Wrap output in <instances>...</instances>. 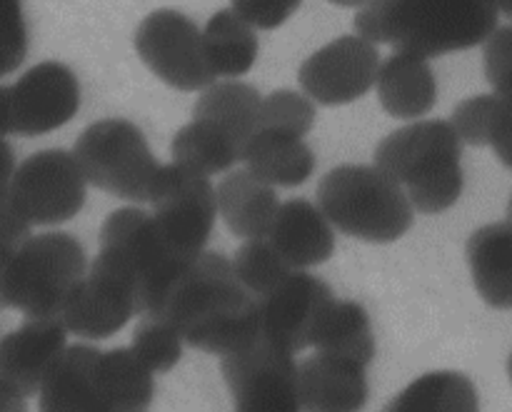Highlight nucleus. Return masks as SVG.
Returning a JSON list of instances; mask_svg holds the SVG:
<instances>
[{"label":"nucleus","mask_w":512,"mask_h":412,"mask_svg":"<svg viewBox=\"0 0 512 412\" xmlns=\"http://www.w3.org/2000/svg\"><path fill=\"white\" fill-rule=\"evenodd\" d=\"M505 223H508V228L512 230V195H510V200H508V220H505Z\"/></svg>","instance_id":"obj_44"},{"label":"nucleus","mask_w":512,"mask_h":412,"mask_svg":"<svg viewBox=\"0 0 512 412\" xmlns=\"http://www.w3.org/2000/svg\"><path fill=\"white\" fill-rule=\"evenodd\" d=\"M205 60L210 70L223 78H240L250 73L258 60L260 40L253 25L245 23L233 10H218L200 30Z\"/></svg>","instance_id":"obj_26"},{"label":"nucleus","mask_w":512,"mask_h":412,"mask_svg":"<svg viewBox=\"0 0 512 412\" xmlns=\"http://www.w3.org/2000/svg\"><path fill=\"white\" fill-rule=\"evenodd\" d=\"M98 255L133 285L138 295V318L158 313L168 290L190 265L175 258L153 215L143 208H120L105 218Z\"/></svg>","instance_id":"obj_7"},{"label":"nucleus","mask_w":512,"mask_h":412,"mask_svg":"<svg viewBox=\"0 0 512 412\" xmlns=\"http://www.w3.org/2000/svg\"><path fill=\"white\" fill-rule=\"evenodd\" d=\"M153 315L173 325L185 345L218 358L260 340L258 298L243 288L225 255L208 250L178 275Z\"/></svg>","instance_id":"obj_1"},{"label":"nucleus","mask_w":512,"mask_h":412,"mask_svg":"<svg viewBox=\"0 0 512 412\" xmlns=\"http://www.w3.org/2000/svg\"><path fill=\"white\" fill-rule=\"evenodd\" d=\"M313 348L318 353L350 358L368 368L375 360V333L368 310L355 300H330Z\"/></svg>","instance_id":"obj_27"},{"label":"nucleus","mask_w":512,"mask_h":412,"mask_svg":"<svg viewBox=\"0 0 512 412\" xmlns=\"http://www.w3.org/2000/svg\"><path fill=\"white\" fill-rule=\"evenodd\" d=\"M170 153H173L175 165L205 175V178L225 173L243 158V148L235 143L233 135L208 120L195 118L175 133Z\"/></svg>","instance_id":"obj_28"},{"label":"nucleus","mask_w":512,"mask_h":412,"mask_svg":"<svg viewBox=\"0 0 512 412\" xmlns=\"http://www.w3.org/2000/svg\"><path fill=\"white\" fill-rule=\"evenodd\" d=\"M333 5H340V8H363L370 0H330Z\"/></svg>","instance_id":"obj_43"},{"label":"nucleus","mask_w":512,"mask_h":412,"mask_svg":"<svg viewBox=\"0 0 512 412\" xmlns=\"http://www.w3.org/2000/svg\"><path fill=\"white\" fill-rule=\"evenodd\" d=\"M333 298V288L323 278L293 270L283 283L258 298L260 340L290 355L313 348L320 320Z\"/></svg>","instance_id":"obj_13"},{"label":"nucleus","mask_w":512,"mask_h":412,"mask_svg":"<svg viewBox=\"0 0 512 412\" xmlns=\"http://www.w3.org/2000/svg\"><path fill=\"white\" fill-rule=\"evenodd\" d=\"M380 50L360 35H340L315 50L298 70V83L320 105H348L375 85Z\"/></svg>","instance_id":"obj_15"},{"label":"nucleus","mask_w":512,"mask_h":412,"mask_svg":"<svg viewBox=\"0 0 512 412\" xmlns=\"http://www.w3.org/2000/svg\"><path fill=\"white\" fill-rule=\"evenodd\" d=\"M488 148H493V153L498 155L500 163L508 170H512V93L498 95Z\"/></svg>","instance_id":"obj_38"},{"label":"nucleus","mask_w":512,"mask_h":412,"mask_svg":"<svg viewBox=\"0 0 512 412\" xmlns=\"http://www.w3.org/2000/svg\"><path fill=\"white\" fill-rule=\"evenodd\" d=\"M315 125V105L298 90H275L265 95L258 113V130L305 138Z\"/></svg>","instance_id":"obj_32"},{"label":"nucleus","mask_w":512,"mask_h":412,"mask_svg":"<svg viewBox=\"0 0 512 412\" xmlns=\"http://www.w3.org/2000/svg\"><path fill=\"white\" fill-rule=\"evenodd\" d=\"M85 180L125 203H150L163 163H158L143 130L125 118L88 125L73 150Z\"/></svg>","instance_id":"obj_6"},{"label":"nucleus","mask_w":512,"mask_h":412,"mask_svg":"<svg viewBox=\"0 0 512 412\" xmlns=\"http://www.w3.org/2000/svg\"><path fill=\"white\" fill-rule=\"evenodd\" d=\"M110 412H148L155 398V373L130 348L103 350L100 355Z\"/></svg>","instance_id":"obj_29"},{"label":"nucleus","mask_w":512,"mask_h":412,"mask_svg":"<svg viewBox=\"0 0 512 412\" xmlns=\"http://www.w3.org/2000/svg\"><path fill=\"white\" fill-rule=\"evenodd\" d=\"M508 378H510V385H512V353L508 355Z\"/></svg>","instance_id":"obj_45"},{"label":"nucleus","mask_w":512,"mask_h":412,"mask_svg":"<svg viewBox=\"0 0 512 412\" xmlns=\"http://www.w3.org/2000/svg\"><path fill=\"white\" fill-rule=\"evenodd\" d=\"M495 8L500 10V15H505V18L512 20V0H493Z\"/></svg>","instance_id":"obj_42"},{"label":"nucleus","mask_w":512,"mask_h":412,"mask_svg":"<svg viewBox=\"0 0 512 412\" xmlns=\"http://www.w3.org/2000/svg\"><path fill=\"white\" fill-rule=\"evenodd\" d=\"M318 208L340 233L363 243H395L413 225L403 185L375 165H338L318 183Z\"/></svg>","instance_id":"obj_4"},{"label":"nucleus","mask_w":512,"mask_h":412,"mask_svg":"<svg viewBox=\"0 0 512 412\" xmlns=\"http://www.w3.org/2000/svg\"><path fill=\"white\" fill-rule=\"evenodd\" d=\"M28 43L23 0H0V78L23 65Z\"/></svg>","instance_id":"obj_34"},{"label":"nucleus","mask_w":512,"mask_h":412,"mask_svg":"<svg viewBox=\"0 0 512 412\" xmlns=\"http://www.w3.org/2000/svg\"><path fill=\"white\" fill-rule=\"evenodd\" d=\"M85 270L88 255L75 235L63 230L30 235L5 270L8 310L23 318H58Z\"/></svg>","instance_id":"obj_5"},{"label":"nucleus","mask_w":512,"mask_h":412,"mask_svg":"<svg viewBox=\"0 0 512 412\" xmlns=\"http://www.w3.org/2000/svg\"><path fill=\"white\" fill-rule=\"evenodd\" d=\"M88 198V180L68 150H40L15 165L8 203L30 225H60L73 220Z\"/></svg>","instance_id":"obj_8"},{"label":"nucleus","mask_w":512,"mask_h":412,"mask_svg":"<svg viewBox=\"0 0 512 412\" xmlns=\"http://www.w3.org/2000/svg\"><path fill=\"white\" fill-rule=\"evenodd\" d=\"M0 412H28V398L0 380Z\"/></svg>","instance_id":"obj_40"},{"label":"nucleus","mask_w":512,"mask_h":412,"mask_svg":"<svg viewBox=\"0 0 512 412\" xmlns=\"http://www.w3.org/2000/svg\"><path fill=\"white\" fill-rule=\"evenodd\" d=\"M233 412H303L298 398L295 355L258 340L220 358Z\"/></svg>","instance_id":"obj_11"},{"label":"nucleus","mask_w":512,"mask_h":412,"mask_svg":"<svg viewBox=\"0 0 512 412\" xmlns=\"http://www.w3.org/2000/svg\"><path fill=\"white\" fill-rule=\"evenodd\" d=\"M470 275L480 300L495 310H512V230L490 223L475 230L465 245Z\"/></svg>","instance_id":"obj_22"},{"label":"nucleus","mask_w":512,"mask_h":412,"mask_svg":"<svg viewBox=\"0 0 512 412\" xmlns=\"http://www.w3.org/2000/svg\"><path fill=\"white\" fill-rule=\"evenodd\" d=\"M65 348L68 330L60 318H25L0 340V380L23 398H35Z\"/></svg>","instance_id":"obj_16"},{"label":"nucleus","mask_w":512,"mask_h":412,"mask_svg":"<svg viewBox=\"0 0 512 412\" xmlns=\"http://www.w3.org/2000/svg\"><path fill=\"white\" fill-rule=\"evenodd\" d=\"M133 43L150 73L170 88L195 93L218 78L205 60L200 28L180 10L160 8L145 15L135 28Z\"/></svg>","instance_id":"obj_10"},{"label":"nucleus","mask_w":512,"mask_h":412,"mask_svg":"<svg viewBox=\"0 0 512 412\" xmlns=\"http://www.w3.org/2000/svg\"><path fill=\"white\" fill-rule=\"evenodd\" d=\"M130 350L135 358L153 373H170L183 358L185 343L170 323H165L158 315H140V323L135 325Z\"/></svg>","instance_id":"obj_31"},{"label":"nucleus","mask_w":512,"mask_h":412,"mask_svg":"<svg viewBox=\"0 0 512 412\" xmlns=\"http://www.w3.org/2000/svg\"><path fill=\"white\" fill-rule=\"evenodd\" d=\"M15 173V155L13 148L5 138H0V200L8 198V185Z\"/></svg>","instance_id":"obj_39"},{"label":"nucleus","mask_w":512,"mask_h":412,"mask_svg":"<svg viewBox=\"0 0 512 412\" xmlns=\"http://www.w3.org/2000/svg\"><path fill=\"white\" fill-rule=\"evenodd\" d=\"M80 83L58 60H43L8 85L10 133L23 138L53 133L78 115Z\"/></svg>","instance_id":"obj_14"},{"label":"nucleus","mask_w":512,"mask_h":412,"mask_svg":"<svg viewBox=\"0 0 512 412\" xmlns=\"http://www.w3.org/2000/svg\"><path fill=\"white\" fill-rule=\"evenodd\" d=\"M268 243L293 270L323 265L335 253V233L323 210L305 198L280 203L268 230Z\"/></svg>","instance_id":"obj_19"},{"label":"nucleus","mask_w":512,"mask_h":412,"mask_svg":"<svg viewBox=\"0 0 512 412\" xmlns=\"http://www.w3.org/2000/svg\"><path fill=\"white\" fill-rule=\"evenodd\" d=\"M375 88L385 113L398 120L423 118L438 103V80L430 63L405 50H395L380 63Z\"/></svg>","instance_id":"obj_20"},{"label":"nucleus","mask_w":512,"mask_h":412,"mask_svg":"<svg viewBox=\"0 0 512 412\" xmlns=\"http://www.w3.org/2000/svg\"><path fill=\"white\" fill-rule=\"evenodd\" d=\"M495 105H498V95L495 93L473 95V98H465L455 105L453 115H450V125L458 133L460 143H468L473 148H488Z\"/></svg>","instance_id":"obj_33"},{"label":"nucleus","mask_w":512,"mask_h":412,"mask_svg":"<svg viewBox=\"0 0 512 412\" xmlns=\"http://www.w3.org/2000/svg\"><path fill=\"white\" fill-rule=\"evenodd\" d=\"M150 205L160 235L180 263H193L205 253L218 218V200L210 178L175 163L163 165Z\"/></svg>","instance_id":"obj_9"},{"label":"nucleus","mask_w":512,"mask_h":412,"mask_svg":"<svg viewBox=\"0 0 512 412\" xmlns=\"http://www.w3.org/2000/svg\"><path fill=\"white\" fill-rule=\"evenodd\" d=\"M483 70L495 95L512 93V25H498L485 40Z\"/></svg>","instance_id":"obj_35"},{"label":"nucleus","mask_w":512,"mask_h":412,"mask_svg":"<svg viewBox=\"0 0 512 412\" xmlns=\"http://www.w3.org/2000/svg\"><path fill=\"white\" fill-rule=\"evenodd\" d=\"M10 133V123H8V88L0 85V138Z\"/></svg>","instance_id":"obj_41"},{"label":"nucleus","mask_w":512,"mask_h":412,"mask_svg":"<svg viewBox=\"0 0 512 412\" xmlns=\"http://www.w3.org/2000/svg\"><path fill=\"white\" fill-rule=\"evenodd\" d=\"M373 158L375 168L403 185L418 213H445L463 195V143L450 120L405 125L380 140Z\"/></svg>","instance_id":"obj_3"},{"label":"nucleus","mask_w":512,"mask_h":412,"mask_svg":"<svg viewBox=\"0 0 512 412\" xmlns=\"http://www.w3.org/2000/svg\"><path fill=\"white\" fill-rule=\"evenodd\" d=\"M383 412H480V393L458 370H433L415 378Z\"/></svg>","instance_id":"obj_25"},{"label":"nucleus","mask_w":512,"mask_h":412,"mask_svg":"<svg viewBox=\"0 0 512 412\" xmlns=\"http://www.w3.org/2000/svg\"><path fill=\"white\" fill-rule=\"evenodd\" d=\"M303 0H230V10L248 25L260 30H275L298 13Z\"/></svg>","instance_id":"obj_37"},{"label":"nucleus","mask_w":512,"mask_h":412,"mask_svg":"<svg viewBox=\"0 0 512 412\" xmlns=\"http://www.w3.org/2000/svg\"><path fill=\"white\" fill-rule=\"evenodd\" d=\"M218 213L230 233L243 240L268 238V230L278 215L280 198L273 185L255 178L250 170H233L215 188Z\"/></svg>","instance_id":"obj_21"},{"label":"nucleus","mask_w":512,"mask_h":412,"mask_svg":"<svg viewBox=\"0 0 512 412\" xmlns=\"http://www.w3.org/2000/svg\"><path fill=\"white\" fill-rule=\"evenodd\" d=\"M28 238V220L8 203V198L0 200V310H8V300H5V270H8L13 255L18 253V248Z\"/></svg>","instance_id":"obj_36"},{"label":"nucleus","mask_w":512,"mask_h":412,"mask_svg":"<svg viewBox=\"0 0 512 412\" xmlns=\"http://www.w3.org/2000/svg\"><path fill=\"white\" fill-rule=\"evenodd\" d=\"M240 160L273 188H298L315 170V153L303 138L273 130H255Z\"/></svg>","instance_id":"obj_23"},{"label":"nucleus","mask_w":512,"mask_h":412,"mask_svg":"<svg viewBox=\"0 0 512 412\" xmlns=\"http://www.w3.org/2000/svg\"><path fill=\"white\" fill-rule=\"evenodd\" d=\"M500 23L493 0H370L355 35L430 60L483 45Z\"/></svg>","instance_id":"obj_2"},{"label":"nucleus","mask_w":512,"mask_h":412,"mask_svg":"<svg viewBox=\"0 0 512 412\" xmlns=\"http://www.w3.org/2000/svg\"><path fill=\"white\" fill-rule=\"evenodd\" d=\"M260 103H263V95L253 85L225 80V83H213L200 90L193 105V118L218 125L225 133L233 135L240 148H245L258 130Z\"/></svg>","instance_id":"obj_24"},{"label":"nucleus","mask_w":512,"mask_h":412,"mask_svg":"<svg viewBox=\"0 0 512 412\" xmlns=\"http://www.w3.org/2000/svg\"><path fill=\"white\" fill-rule=\"evenodd\" d=\"M230 263H233V270L243 288L255 298H263L265 293H270L275 285H280L293 273L283 255L268 243V238L245 240L243 248L235 253Z\"/></svg>","instance_id":"obj_30"},{"label":"nucleus","mask_w":512,"mask_h":412,"mask_svg":"<svg viewBox=\"0 0 512 412\" xmlns=\"http://www.w3.org/2000/svg\"><path fill=\"white\" fill-rule=\"evenodd\" d=\"M303 412H360L368 405V368L350 358L315 353L298 363Z\"/></svg>","instance_id":"obj_18"},{"label":"nucleus","mask_w":512,"mask_h":412,"mask_svg":"<svg viewBox=\"0 0 512 412\" xmlns=\"http://www.w3.org/2000/svg\"><path fill=\"white\" fill-rule=\"evenodd\" d=\"M100 355L90 343L68 345L40 385L38 412H110Z\"/></svg>","instance_id":"obj_17"},{"label":"nucleus","mask_w":512,"mask_h":412,"mask_svg":"<svg viewBox=\"0 0 512 412\" xmlns=\"http://www.w3.org/2000/svg\"><path fill=\"white\" fill-rule=\"evenodd\" d=\"M138 315V295L120 270L95 255L60 310L68 335L98 343L113 338Z\"/></svg>","instance_id":"obj_12"}]
</instances>
